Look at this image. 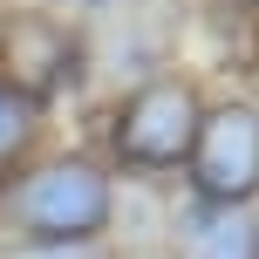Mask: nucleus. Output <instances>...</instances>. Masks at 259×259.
I'll list each match as a JSON object with an SVG mask.
<instances>
[{
  "instance_id": "f257e3e1",
  "label": "nucleus",
  "mask_w": 259,
  "mask_h": 259,
  "mask_svg": "<svg viewBox=\"0 0 259 259\" xmlns=\"http://www.w3.org/2000/svg\"><path fill=\"white\" fill-rule=\"evenodd\" d=\"M14 225L34 232L41 246H75V239L103 232L109 225V178L89 164V157H62V164H41L14 184L7 198Z\"/></svg>"
},
{
  "instance_id": "f03ea898",
  "label": "nucleus",
  "mask_w": 259,
  "mask_h": 259,
  "mask_svg": "<svg viewBox=\"0 0 259 259\" xmlns=\"http://www.w3.org/2000/svg\"><path fill=\"white\" fill-rule=\"evenodd\" d=\"M198 178V198L211 205H246L259 191V109L252 103H219L205 109L191 130V150H184Z\"/></svg>"
},
{
  "instance_id": "7ed1b4c3",
  "label": "nucleus",
  "mask_w": 259,
  "mask_h": 259,
  "mask_svg": "<svg viewBox=\"0 0 259 259\" xmlns=\"http://www.w3.org/2000/svg\"><path fill=\"white\" fill-rule=\"evenodd\" d=\"M191 130H198V96L184 82H143L116 116V157L137 170H170L191 150Z\"/></svg>"
},
{
  "instance_id": "20e7f679",
  "label": "nucleus",
  "mask_w": 259,
  "mask_h": 259,
  "mask_svg": "<svg viewBox=\"0 0 259 259\" xmlns=\"http://www.w3.org/2000/svg\"><path fill=\"white\" fill-rule=\"evenodd\" d=\"M184 259H259V225L239 205H211L184 232Z\"/></svg>"
},
{
  "instance_id": "39448f33",
  "label": "nucleus",
  "mask_w": 259,
  "mask_h": 259,
  "mask_svg": "<svg viewBox=\"0 0 259 259\" xmlns=\"http://www.w3.org/2000/svg\"><path fill=\"white\" fill-rule=\"evenodd\" d=\"M27 137H34V103L0 75V164H14L27 150Z\"/></svg>"
},
{
  "instance_id": "423d86ee",
  "label": "nucleus",
  "mask_w": 259,
  "mask_h": 259,
  "mask_svg": "<svg viewBox=\"0 0 259 259\" xmlns=\"http://www.w3.org/2000/svg\"><path fill=\"white\" fill-rule=\"evenodd\" d=\"M27 259H82L75 246H41V252H27Z\"/></svg>"
},
{
  "instance_id": "0eeeda50",
  "label": "nucleus",
  "mask_w": 259,
  "mask_h": 259,
  "mask_svg": "<svg viewBox=\"0 0 259 259\" xmlns=\"http://www.w3.org/2000/svg\"><path fill=\"white\" fill-rule=\"evenodd\" d=\"M225 7H259V0H225Z\"/></svg>"
}]
</instances>
